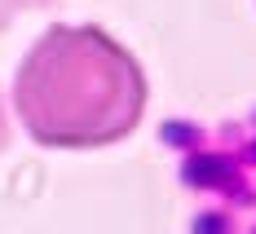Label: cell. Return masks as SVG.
Segmentation results:
<instances>
[{"instance_id": "1", "label": "cell", "mask_w": 256, "mask_h": 234, "mask_svg": "<svg viewBox=\"0 0 256 234\" xmlns=\"http://www.w3.org/2000/svg\"><path fill=\"white\" fill-rule=\"evenodd\" d=\"M14 115L49 150L115 146L146 115V71L110 31L58 22L14 71Z\"/></svg>"}, {"instance_id": "2", "label": "cell", "mask_w": 256, "mask_h": 234, "mask_svg": "<svg viewBox=\"0 0 256 234\" xmlns=\"http://www.w3.org/2000/svg\"><path fill=\"white\" fill-rule=\"evenodd\" d=\"M49 0H0V31L14 22V18H22V14H31V9H44Z\"/></svg>"}, {"instance_id": "3", "label": "cell", "mask_w": 256, "mask_h": 234, "mask_svg": "<svg viewBox=\"0 0 256 234\" xmlns=\"http://www.w3.org/2000/svg\"><path fill=\"white\" fill-rule=\"evenodd\" d=\"M9 146V115H4V98H0V155Z\"/></svg>"}]
</instances>
